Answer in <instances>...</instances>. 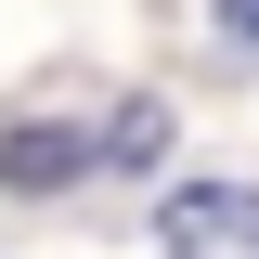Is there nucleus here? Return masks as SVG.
Segmentation results:
<instances>
[{
  "mask_svg": "<svg viewBox=\"0 0 259 259\" xmlns=\"http://www.w3.org/2000/svg\"><path fill=\"white\" fill-rule=\"evenodd\" d=\"M156 246H168V259H246V246H259V194H246V182H182V194L156 207Z\"/></svg>",
  "mask_w": 259,
  "mask_h": 259,
  "instance_id": "nucleus-1",
  "label": "nucleus"
},
{
  "mask_svg": "<svg viewBox=\"0 0 259 259\" xmlns=\"http://www.w3.org/2000/svg\"><path fill=\"white\" fill-rule=\"evenodd\" d=\"M78 168H91V130H13V143H0V182H78Z\"/></svg>",
  "mask_w": 259,
  "mask_h": 259,
  "instance_id": "nucleus-2",
  "label": "nucleus"
},
{
  "mask_svg": "<svg viewBox=\"0 0 259 259\" xmlns=\"http://www.w3.org/2000/svg\"><path fill=\"white\" fill-rule=\"evenodd\" d=\"M221 26H233V39H259V0H221Z\"/></svg>",
  "mask_w": 259,
  "mask_h": 259,
  "instance_id": "nucleus-3",
  "label": "nucleus"
}]
</instances>
